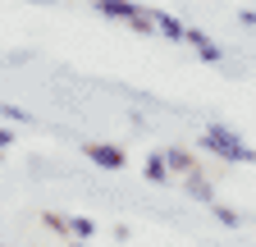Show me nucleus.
<instances>
[{"mask_svg": "<svg viewBox=\"0 0 256 247\" xmlns=\"http://www.w3.org/2000/svg\"><path fill=\"white\" fill-rule=\"evenodd\" d=\"M92 10L106 14V18L128 23V28H133V32H142V37H156V18H151L142 5H133V0H92Z\"/></svg>", "mask_w": 256, "mask_h": 247, "instance_id": "nucleus-1", "label": "nucleus"}, {"mask_svg": "<svg viewBox=\"0 0 256 247\" xmlns=\"http://www.w3.org/2000/svg\"><path fill=\"white\" fill-rule=\"evenodd\" d=\"M202 146L215 151V156H224V160H234V165H256V151H252L242 138H234L229 128H220V124L202 133Z\"/></svg>", "mask_w": 256, "mask_h": 247, "instance_id": "nucleus-2", "label": "nucleus"}, {"mask_svg": "<svg viewBox=\"0 0 256 247\" xmlns=\"http://www.w3.org/2000/svg\"><path fill=\"white\" fill-rule=\"evenodd\" d=\"M82 156H87L92 165H101V170H124V165H128L124 146H114V142H82Z\"/></svg>", "mask_w": 256, "mask_h": 247, "instance_id": "nucleus-3", "label": "nucleus"}, {"mask_svg": "<svg viewBox=\"0 0 256 247\" xmlns=\"http://www.w3.org/2000/svg\"><path fill=\"white\" fill-rule=\"evenodd\" d=\"M160 156H165V165H170V174H174V178H178V174H192V170H197V160H192V151L165 146V151H160Z\"/></svg>", "mask_w": 256, "mask_h": 247, "instance_id": "nucleus-4", "label": "nucleus"}, {"mask_svg": "<svg viewBox=\"0 0 256 247\" xmlns=\"http://www.w3.org/2000/svg\"><path fill=\"white\" fill-rule=\"evenodd\" d=\"M183 188L197 197V202H215V192H210V183L202 178V170H192V174H183Z\"/></svg>", "mask_w": 256, "mask_h": 247, "instance_id": "nucleus-5", "label": "nucleus"}, {"mask_svg": "<svg viewBox=\"0 0 256 247\" xmlns=\"http://www.w3.org/2000/svg\"><path fill=\"white\" fill-rule=\"evenodd\" d=\"M142 170H146V178H151V183H170V178H174L160 151H156V156H146V165H142Z\"/></svg>", "mask_w": 256, "mask_h": 247, "instance_id": "nucleus-6", "label": "nucleus"}, {"mask_svg": "<svg viewBox=\"0 0 256 247\" xmlns=\"http://www.w3.org/2000/svg\"><path fill=\"white\" fill-rule=\"evenodd\" d=\"M151 18H156V28H160V32H165L170 42H183V32H188V28H183L174 14H151Z\"/></svg>", "mask_w": 256, "mask_h": 247, "instance_id": "nucleus-7", "label": "nucleus"}, {"mask_svg": "<svg viewBox=\"0 0 256 247\" xmlns=\"http://www.w3.org/2000/svg\"><path fill=\"white\" fill-rule=\"evenodd\" d=\"M69 234H74V238H82V242H87V238H92V234H96V220H87V215H69Z\"/></svg>", "mask_w": 256, "mask_h": 247, "instance_id": "nucleus-8", "label": "nucleus"}, {"mask_svg": "<svg viewBox=\"0 0 256 247\" xmlns=\"http://www.w3.org/2000/svg\"><path fill=\"white\" fill-rule=\"evenodd\" d=\"M210 210H215V220H220L224 229H238V224H242V215H238V210H229V206H220V202H210Z\"/></svg>", "mask_w": 256, "mask_h": 247, "instance_id": "nucleus-9", "label": "nucleus"}, {"mask_svg": "<svg viewBox=\"0 0 256 247\" xmlns=\"http://www.w3.org/2000/svg\"><path fill=\"white\" fill-rule=\"evenodd\" d=\"M42 224H46L50 234H64V238H69V220H64L60 210H46V215H42Z\"/></svg>", "mask_w": 256, "mask_h": 247, "instance_id": "nucleus-10", "label": "nucleus"}, {"mask_svg": "<svg viewBox=\"0 0 256 247\" xmlns=\"http://www.w3.org/2000/svg\"><path fill=\"white\" fill-rule=\"evenodd\" d=\"M0 119H10V124H28L32 114H28V110H18V106H0Z\"/></svg>", "mask_w": 256, "mask_h": 247, "instance_id": "nucleus-11", "label": "nucleus"}, {"mask_svg": "<svg viewBox=\"0 0 256 247\" xmlns=\"http://www.w3.org/2000/svg\"><path fill=\"white\" fill-rule=\"evenodd\" d=\"M197 55H202V60H210V64H215V60H220V46H215V42L206 37V42H197Z\"/></svg>", "mask_w": 256, "mask_h": 247, "instance_id": "nucleus-12", "label": "nucleus"}, {"mask_svg": "<svg viewBox=\"0 0 256 247\" xmlns=\"http://www.w3.org/2000/svg\"><path fill=\"white\" fill-rule=\"evenodd\" d=\"M10 142H14V133H10V128H0V151H5Z\"/></svg>", "mask_w": 256, "mask_h": 247, "instance_id": "nucleus-13", "label": "nucleus"}, {"mask_svg": "<svg viewBox=\"0 0 256 247\" xmlns=\"http://www.w3.org/2000/svg\"><path fill=\"white\" fill-rule=\"evenodd\" d=\"M69 247H87V242H82V238H74V242H69Z\"/></svg>", "mask_w": 256, "mask_h": 247, "instance_id": "nucleus-14", "label": "nucleus"}, {"mask_svg": "<svg viewBox=\"0 0 256 247\" xmlns=\"http://www.w3.org/2000/svg\"><path fill=\"white\" fill-rule=\"evenodd\" d=\"M37 5H55V0H37Z\"/></svg>", "mask_w": 256, "mask_h": 247, "instance_id": "nucleus-15", "label": "nucleus"}]
</instances>
